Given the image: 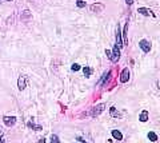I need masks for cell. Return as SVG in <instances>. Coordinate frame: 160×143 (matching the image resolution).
<instances>
[{"mask_svg":"<svg viewBox=\"0 0 160 143\" xmlns=\"http://www.w3.org/2000/svg\"><path fill=\"white\" fill-rule=\"evenodd\" d=\"M83 72H84V76L89 78V76L92 75V72H93V68H91V67H84L83 68Z\"/></svg>","mask_w":160,"mask_h":143,"instance_id":"cell-10","label":"cell"},{"mask_svg":"<svg viewBox=\"0 0 160 143\" xmlns=\"http://www.w3.org/2000/svg\"><path fill=\"white\" fill-rule=\"evenodd\" d=\"M28 127H31V129L36 130V131H40V130H42V126H36V125H33V123H28Z\"/></svg>","mask_w":160,"mask_h":143,"instance_id":"cell-16","label":"cell"},{"mask_svg":"<svg viewBox=\"0 0 160 143\" xmlns=\"http://www.w3.org/2000/svg\"><path fill=\"white\" fill-rule=\"evenodd\" d=\"M116 47L122 48L123 47V40H122V32H120V28L118 27L116 29Z\"/></svg>","mask_w":160,"mask_h":143,"instance_id":"cell-7","label":"cell"},{"mask_svg":"<svg viewBox=\"0 0 160 143\" xmlns=\"http://www.w3.org/2000/svg\"><path fill=\"white\" fill-rule=\"evenodd\" d=\"M112 136L115 138V139H118V140H122L123 139V134L119 130H113L112 131Z\"/></svg>","mask_w":160,"mask_h":143,"instance_id":"cell-11","label":"cell"},{"mask_svg":"<svg viewBox=\"0 0 160 143\" xmlns=\"http://www.w3.org/2000/svg\"><path fill=\"white\" fill-rule=\"evenodd\" d=\"M126 2H127V4H128V6H131V4L133 3V0H126Z\"/></svg>","mask_w":160,"mask_h":143,"instance_id":"cell-24","label":"cell"},{"mask_svg":"<svg viewBox=\"0 0 160 143\" xmlns=\"http://www.w3.org/2000/svg\"><path fill=\"white\" fill-rule=\"evenodd\" d=\"M109 75H111V72H109V71H108V72H106V74H104V75H103V78H102V80H100V82H99V84H100V86H103V84H104V83H106V80H107V78H108Z\"/></svg>","mask_w":160,"mask_h":143,"instance_id":"cell-14","label":"cell"},{"mask_svg":"<svg viewBox=\"0 0 160 143\" xmlns=\"http://www.w3.org/2000/svg\"><path fill=\"white\" fill-rule=\"evenodd\" d=\"M7 2H12V0H7Z\"/></svg>","mask_w":160,"mask_h":143,"instance_id":"cell-25","label":"cell"},{"mask_svg":"<svg viewBox=\"0 0 160 143\" xmlns=\"http://www.w3.org/2000/svg\"><path fill=\"white\" fill-rule=\"evenodd\" d=\"M106 55H107L108 58H111V51H109V50H106Z\"/></svg>","mask_w":160,"mask_h":143,"instance_id":"cell-21","label":"cell"},{"mask_svg":"<svg viewBox=\"0 0 160 143\" xmlns=\"http://www.w3.org/2000/svg\"><path fill=\"white\" fill-rule=\"evenodd\" d=\"M111 62L112 63H118L119 62V59H120V48H118L116 46L113 47V50L111 51Z\"/></svg>","mask_w":160,"mask_h":143,"instance_id":"cell-3","label":"cell"},{"mask_svg":"<svg viewBox=\"0 0 160 143\" xmlns=\"http://www.w3.org/2000/svg\"><path fill=\"white\" fill-rule=\"evenodd\" d=\"M104 108H106V105H104V103H100V105H98L96 107H93L92 110H91V115H92V116L100 115V114H102V112L104 111Z\"/></svg>","mask_w":160,"mask_h":143,"instance_id":"cell-4","label":"cell"},{"mask_svg":"<svg viewBox=\"0 0 160 143\" xmlns=\"http://www.w3.org/2000/svg\"><path fill=\"white\" fill-rule=\"evenodd\" d=\"M109 114H111V116H113V118H118V116H120V114L118 112V110L115 107H111L109 108Z\"/></svg>","mask_w":160,"mask_h":143,"instance_id":"cell-12","label":"cell"},{"mask_svg":"<svg viewBox=\"0 0 160 143\" xmlns=\"http://www.w3.org/2000/svg\"><path fill=\"white\" fill-rule=\"evenodd\" d=\"M51 142H52V143H53V142H56V143H59L60 140H59V138H58L56 135H52V136H51Z\"/></svg>","mask_w":160,"mask_h":143,"instance_id":"cell-20","label":"cell"},{"mask_svg":"<svg viewBox=\"0 0 160 143\" xmlns=\"http://www.w3.org/2000/svg\"><path fill=\"white\" fill-rule=\"evenodd\" d=\"M129 75H131V74H129V70L128 68H124V70L122 71V75H120V82L127 83L129 80Z\"/></svg>","mask_w":160,"mask_h":143,"instance_id":"cell-6","label":"cell"},{"mask_svg":"<svg viewBox=\"0 0 160 143\" xmlns=\"http://www.w3.org/2000/svg\"><path fill=\"white\" fill-rule=\"evenodd\" d=\"M76 6H78L79 8H83V7H86V2H82V0H78Z\"/></svg>","mask_w":160,"mask_h":143,"instance_id":"cell-18","label":"cell"},{"mask_svg":"<svg viewBox=\"0 0 160 143\" xmlns=\"http://www.w3.org/2000/svg\"><path fill=\"white\" fill-rule=\"evenodd\" d=\"M148 118H149L148 111L143 110V111H142V114L139 115V120H140V122H147V120H148Z\"/></svg>","mask_w":160,"mask_h":143,"instance_id":"cell-9","label":"cell"},{"mask_svg":"<svg viewBox=\"0 0 160 143\" xmlns=\"http://www.w3.org/2000/svg\"><path fill=\"white\" fill-rule=\"evenodd\" d=\"M0 142H4L3 140V131L2 130H0Z\"/></svg>","mask_w":160,"mask_h":143,"instance_id":"cell-22","label":"cell"},{"mask_svg":"<svg viewBox=\"0 0 160 143\" xmlns=\"http://www.w3.org/2000/svg\"><path fill=\"white\" fill-rule=\"evenodd\" d=\"M27 84H28V76L20 75V76H19V80H18V87H19V90H20V91L24 90V88L27 87Z\"/></svg>","mask_w":160,"mask_h":143,"instance_id":"cell-2","label":"cell"},{"mask_svg":"<svg viewBox=\"0 0 160 143\" xmlns=\"http://www.w3.org/2000/svg\"><path fill=\"white\" fill-rule=\"evenodd\" d=\"M3 122L7 127H12V126H15V123H16V118L15 116H4Z\"/></svg>","mask_w":160,"mask_h":143,"instance_id":"cell-5","label":"cell"},{"mask_svg":"<svg viewBox=\"0 0 160 143\" xmlns=\"http://www.w3.org/2000/svg\"><path fill=\"white\" fill-rule=\"evenodd\" d=\"M138 12L140 15H144V16H155L153 12L151 11V9H148V8H139Z\"/></svg>","mask_w":160,"mask_h":143,"instance_id":"cell-8","label":"cell"},{"mask_svg":"<svg viewBox=\"0 0 160 143\" xmlns=\"http://www.w3.org/2000/svg\"><path fill=\"white\" fill-rule=\"evenodd\" d=\"M103 8H104V6H103V4L98 3L96 6H92V11H95V12H100V11H102Z\"/></svg>","mask_w":160,"mask_h":143,"instance_id":"cell-13","label":"cell"},{"mask_svg":"<svg viewBox=\"0 0 160 143\" xmlns=\"http://www.w3.org/2000/svg\"><path fill=\"white\" fill-rule=\"evenodd\" d=\"M0 3H2V0H0Z\"/></svg>","mask_w":160,"mask_h":143,"instance_id":"cell-26","label":"cell"},{"mask_svg":"<svg viewBox=\"0 0 160 143\" xmlns=\"http://www.w3.org/2000/svg\"><path fill=\"white\" fill-rule=\"evenodd\" d=\"M148 138H149V140H152V142H156L158 140V135L155 134V132H149Z\"/></svg>","mask_w":160,"mask_h":143,"instance_id":"cell-15","label":"cell"},{"mask_svg":"<svg viewBox=\"0 0 160 143\" xmlns=\"http://www.w3.org/2000/svg\"><path fill=\"white\" fill-rule=\"evenodd\" d=\"M71 68H72V71H79L80 70V66L78 64V63H75V64H72Z\"/></svg>","mask_w":160,"mask_h":143,"instance_id":"cell-19","label":"cell"},{"mask_svg":"<svg viewBox=\"0 0 160 143\" xmlns=\"http://www.w3.org/2000/svg\"><path fill=\"white\" fill-rule=\"evenodd\" d=\"M76 140H79V142H86V140L83 139V138H80V136H78V138H76Z\"/></svg>","mask_w":160,"mask_h":143,"instance_id":"cell-23","label":"cell"},{"mask_svg":"<svg viewBox=\"0 0 160 143\" xmlns=\"http://www.w3.org/2000/svg\"><path fill=\"white\" fill-rule=\"evenodd\" d=\"M139 47L142 48V51L146 52V54L151 51V43H149L147 39H142V40L139 42Z\"/></svg>","mask_w":160,"mask_h":143,"instance_id":"cell-1","label":"cell"},{"mask_svg":"<svg viewBox=\"0 0 160 143\" xmlns=\"http://www.w3.org/2000/svg\"><path fill=\"white\" fill-rule=\"evenodd\" d=\"M29 18H31V12L29 11H24L22 13V19H29Z\"/></svg>","mask_w":160,"mask_h":143,"instance_id":"cell-17","label":"cell"}]
</instances>
